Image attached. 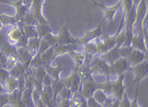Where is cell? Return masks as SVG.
<instances>
[{
	"mask_svg": "<svg viewBox=\"0 0 148 107\" xmlns=\"http://www.w3.org/2000/svg\"><path fill=\"white\" fill-rule=\"evenodd\" d=\"M9 77V74L8 72L4 69H0V84L1 85H6L7 83V80Z\"/></svg>",
	"mask_w": 148,
	"mask_h": 107,
	"instance_id": "d6a6232c",
	"label": "cell"
},
{
	"mask_svg": "<svg viewBox=\"0 0 148 107\" xmlns=\"http://www.w3.org/2000/svg\"><path fill=\"white\" fill-rule=\"evenodd\" d=\"M21 100L24 104L26 105L27 107H33V104H32V95H30V91L29 89H27L26 91H24V93L21 94Z\"/></svg>",
	"mask_w": 148,
	"mask_h": 107,
	"instance_id": "7402d4cb",
	"label": "cell"
},
{
	"mask_svg": "<svg viewBox=\"0 0 148 107\" xmlns=\"http://www.w3.org/2000/svg\"><path fill=\"white\" fill-rule=\"evenodd\" d=\"M144 60H145V54L138 49H132L130 55L126 58L128 65L130 66H135L141 63Z\"/></svg>",
	"mask_w": 148,
	"mask_h": 107,
	"instance_id": "3957f363",
	"label": "cell"
},
{
	"mask_svg": "<svg viewBox=\"0 0 148 107\" xmlns=\"http://www.w3.org/2000/svg\"><path fill=\"white\" fill-rule=\"evenodd\" d=\"M72 42H75L74 39H72L70 37V35L68 33V30H67V26H64L62 29L60 30L59 35L56 37V45L57 46L69 45Z\"/></svg>",
	"mask_w": 148,
	"mask_h": 107,
	"instance_id": "5b68a950",
	"label": "cell"
},
{
	"mask_svg": "<svg viewBox=\"0 0 148 107\" xmlns=\"http://www.w3.org/2000/svg\"><path fill=\"white\" fill-rule=\"evenodd\" d=\"M35 28H36V31L39 35V38L40 39H43L48 34H50V28L46 23H39L35 26Z\"/></svg>",
	"mask_w": 148,
	"mask_h": 107,
	"instance_id": "ac0fdd59",
	"label": "cell"
},
{
	"mask_svg": "<svg viewBox=\"0 0 148 107\" xmlns=\"http://www.w3.org/2000/svg\"><path fill=\"white\" fill-rule=\"evenodd\" d=\"M120 5H118V6H116L114 7H111V8H105L104 7V14H105V18H107L110 21V20L112 19V18H113L114 14L116 12V10L119 8Z\"/></svg>",
	"mask_w": 148,
	"mask_h": 107,
	"instance_id": "f1b7e54d",
	"label": "cell"
},
{
	"mask_svg": "<svg viewBox=\"0 0 148 107\" xmlns=\"http://www.w3.org/2000/svg\"><path fill=\"white\" fill-rule=\"evenodd\" d=\"M24 35L29 39H34V38H38L37 31H36V28L34 26H28V25H25L24 28Z\"/></svg>",
	"mask_w": 148,
	"mask_h": 107,
	"instance_id": "44dd1931",
	"label": "cell"
},
{
	"mask_svg": "<svg viewBox=\"0 0 148 107\" xmlns=\"http://www.w3.org/2000/svg\"><path fill=\"white\" fill-rule=\"evenodd\" d=\"M93 98L98 102L99 104H106L108 103V99H107V95L106 93L103 91V90L101 89H99L97 90L95 93H94V95H93Z\"/></svg>",
	"mask_w": 148,
	"mask_h": 107,
	"instance_id": "ffe728a7",
	"label": "cell"
},
{
	"mask_svg": "<svg viewBox=\"0 0 148 107\" xmlns=\"http://www.w3.org/2000/svg\"><path fill=\"white\" fill-rule=\"evenodd\" d=\"M59 93L63 100H68L72 98V93H71V91L67 88H64L63 90H61Z\"/></svg>",
	"mask_w": 148,
	"mask_h": 107,
	"instance_id": "836d02e7",
	"label": "cell"
},
{
	"mask_svg": "<svg viewBox=\"0 0 148 107\" xmlns=\"http://www.w3.org/2000/svg\"><path fill=\"white\" fill-rule=\"evenodd\" d=\"M9 102V96L8 94H0V107L2 105H5L7 104Z\"/></svg>",
	"mask_w": 148,
	"mask_h": 107,
	"instance_id": "8d00e7d4",
	"label": "cell"
},
{
	"mask_svg": "<svg viewBox=\"0 0 148 107\" xmlns=\"http://www.w3.org/2000/svg\"><path fill=\"white\" fill-rule=\"evenodd\" d=\"M86 104H88V107H101V104H99L93 97L88 98V100L86 101Z\"/></svg>",
	"mask_w": 148,
	"mask_h": 107,
	"instance_id": "e575fe53",
	"label": "cell"
},
{
	"mask_svg": "<svg viewBox=\"0 0 148 107\" xmlns=\"http://www.w3.org/2000/svg\"><path fill=\"white\" fill-rule=\"evenodd\" d=\"M28 7L26 6H20L18 7V13H17V19L18 20H21L22 18H24V17L26 16V14L28 13Z\"/></svg>",
	"mask_w": 148,
	"mask_h": 107,
	"instance_id": "1f68e13d",
	"label": "cell"
},
{
	"mask_svg": "<svg viewBox=\"0 0 148 107\" xmlns=\"http://www.w3.org/2000/svg\"><path fill=\"white\" fill-rule=\"evenodd\" d=\"M61 69H59V67H53V66L51 65H46L45 66V70H47V72L49 73L50 76H52L53 78H54L55 80H58V75Z\"/></svg>",
	"mask_w": 148,
	"mask_h": 107,
	"instance_id": "603a6c76",
	"label": "cell"
},
{
	"mask_svg": "<svg viewBox=\"0 0 148 107\" xmlns=\"http://www.w3.org/2000/svg\"><path fill=\"white\" fill-rule=\"evenodd\" d=\"M122 81H123V75H121L119 80H117L115 83H112V86H113V95L115 96L117 101H121L124 94V86L123 83H122Z\"/></svg>",
	"mask_w": 148,
	"mask_h": 107,
	"instance_id": "9c48e42d",
	"label": "cell"
},
{
	"mask_svg": "<svg viewBox=\"0 0 148 107\" xmlns=\"http://www.w3.org/2000/svg\"><path fill=\"white\" fill-rule=\"evenodd\" d=\"M132 47L135 48V49H138V50H144L145 51V41H144V39H143L142 36L138 35L134 37L132 39V41L131 44Z\"/></svg>",
	"mask_w": 148,
	"mask_h": 107,
	"instance_id": "d6986e66",
	"label": "cell"
},
{
	"mask_svg": "<svg viewBox=\"0 0 148 107\" xmlns=\"http://www.w3.org/2000/svg\"><path fill=\"white\" fill-rule=\"evenodd\" d=\"M71 55H72L73 59L75 60V62L77 65V67L79 68L80 66H82L85 62V59H86V56L84 54H81V53H76V52H73V51H70Z\"/></svg>",
	"mask_w": 148,
	"mask_h": 107,
	"instance_id": "cb8c5ba5",
	"label": "cell"
},
{
	"mask_svg": "<svg viewBox=\"0 0 148 107\" xmlns=\"http://www.w3.org/2000/svg\"><path fill=\"white\" fill-rule=\"evenodd\" d=\"M63 84L65 85L66 87L69 90H72L75 93H76L78 90V87H79V83H80V77L78 76L77 73H74L72 74V76H70L69 78L64 80L63 81Z\"/></svg>",
	"mask_w": 148,
	"mask_h": 107,
	"instance_id": "52a82bcc",
	"label": "cell"
},
{
	"mask_svg": "<svg viewBox=\"0 0 148 107\" xmlns=\"http://www.w3.org/2000/svg\"><path fill=\"white\" fill-rule=\"evenodd\" d=\"M45 76V69L43 66H40V67H38V68H35V70H34V78L36 79L37 81L40 83L42 80L43 81V78Z\"/></svg>",
	"mask_w": 148,
	"mask_h": 107,
	"instance_id": "d4e9b609",
	"label": "cell"
},
{
	"mask_svg": "<svg viewBox=\"0 0 148 107\" xmlns=\"http://www.w3.org/2000/svg\"><path fill=\"white\" fill-rule=\"evenodd\" d=\"M90 68L97 74H107L110 72V66L102 59H98L91 64Z\"/></svg>",
	"mask_w": 148,
	"mask_h": 107,
	"instance_id": "7a4b0ae2",
	"label": "cell"
},
{
	"mask_svg": "<svg viewBox=\"0 0 148 107\" xmlns=\"http://www.w3.org/2000/svg\"><path fill=\"white\" fill-rule=\"evenodd\" d=\"M99 88V86H97L96 83H93L92 80L86 81L83 83V89H82V94L86 98L93 97L94 93L97 91V89Z\"/></svg>",
	"mask_w": 148,
	"mask_h": 107,
	"instance_id": "30bf717a",
	"label": "cell"
},
{
	"mask_svg": "<svg viewBox=\"0 0 148 107\" xmlns=\"http://www.w3.org/2000/svg\"><path fill=\"white\" fill-rule=\"evenodd\" d=\"M25 70H26V66H24L18 62L13 69L10 70L9 74L11 77L17 79V80H20L23 77V75L25 73Z\"/></svg>",
	"mask_w": 148,
	"mask_h": 107,
	"instance_id": "4fadbf2b",
	"label": "cell"
},
{
	"mask_svg": "<svg viewBox=\"0 0 148 107\" xmlns=\"http://www.w3.org/2000/svg\"><path fill=\"white\" fill-rule=\"evenodd\" d=\"M128 62H127L126 59L124 58H120L116 62H114L112 65H110V72L113 73L115 75L121 74L124 70L128 69Z\"/></svg>",
	"mask_w": 148,
	"mask_h": 107,
	"instance_id": "277c9868",
	"label": "cell"
},
{
	"mask_svg": "<svg viewBox=\"0 0 148 107\" xmlns=\"http://www.w3.org/2000/svg\"><path fill=\"white\" fill-rule=\"evenodd\" d=\"M132 46H128V47H121L119 48V51H120V56L121 58H124L126 59L128 56L130 55V53L132 51Z\"/></svg>",
	"mask_w": 148,
	"mask_h": 107,
	"instance_id": "4dcf8cb0",
	"label": "cell"
},
{
	"mask_svg": "<svg viewBox=\"0 0 148 107\" xmlns=\"http://www.w3.org/2000/svg\"><path fill=\"white\" fill-rule=\"evenodd\" d=\"M132 73L134 75L135 81L136 83H139L142 79L146 77V75H147V62H142L141 63L135 65Z\"/></svg>",
	"mask_w": 148,
	"mask_h": 107,
	"instance_id": "8992f818",
	"label": "cell"
},
{
	"mask_svg": "<svg viewBox=\"0 0 148 107\" xmlns=\"http://www.w3.org/2000/svg\"><path fill=\"white\" fill-rule=\"evenodd\" d=\"M86 53L89 55H95L96 53L99 52V49L98 46H97L96 43L93 42H89L88 44H86Z\"/></svg>",
	"mask_w": 148,
	"mask_h": 107,
	"instance_id": "83f0119b",
	"label": "cell"
},
{
	"mask_svg": "<svg viewBox=\"0 0 148 107\" xmlns=\"http://www.w3.org/2000/svg\"><path fill=\"white\" fill-rule=\"evenodd\" d=\"M63 86H64V84H63V83H62L61 81H59V80H55V81H53L51 87H52L53 93H54V95L59 94V93L61 91V90H62V88H63Z\"/></svg>",
	"mask_w": 148,
	"mask_h": 107,
	"instance_id": "f546056e",
	"label": "cell"
},
{
	"mask_svg": "<svg viewBox=\"0 0 148 107\" xmlns=\"http://www.w3.org/2000/svg\"><path fill=\"white\" fill-rule=\"evenodd\" d=\"M19 84H20L19 80H17V79L11 77V76H9L8 79L7 80V83H6L7 93L8 91V93H13L14 91H16L19 87Z\"/></svg>",
	"mask_w": 148,
	"mask_h": 107,
	"instance_id": "e0dca14e",
	"label": "cell"
},
{
	"mask_svg": "<svg viewBox=\"0 0 148 107\" xmlns=\"http://www.w3.org/2000/svg\"><path fill=\"white\" fill-rule=\"evenodd\" d=\"M3 93H5V90L3 88V85L0 84V94H2Z\"/></svg>",
	"mask_w": 148,
	"mask_h": 107,
	"instance_id": "ab89813d",
	"label": "cell"
},
{
	"mask_svg": "<svg viewBox=\"0 0 148 107\" xmlns=\"http://www.w3.org/2000/svg\"><path fill=\"white\" fill-rule=\"evenodd\" d=\"M17 58L20 64L24 66H27L32 62V56L29 53V49L27 48H18L17 50Z\"/></svg>",
	"mask_w": 148,
	"mask_h": 107,
	"instance_id": "ba28073f",
	"label": "cell"
},
{
	"mask_svg": "<svg viewBox=\"0 0 148 107\" xmlns=\"http://www.w3.org/2000/svg\"><path fill=\"white\" fill-rule=\"evenodd\" d=\"M24 22H25V25H28V26L35 27L37 25V20L35 19L34 16L30 12H28L26 14V16L24 17Z\"/></svg>",
	"mask_w": 148,
	"mask_h": 107,
	"instance_id": "4316f807",
	"label": "cell"
},
{
	"mask_svg": "<svg viewBox=\"0 0 148 107\" xmlns=\"http://www.w3.org/2000/svg\"><path fill=\"white\" fill-rule=\"evenodd\" d=\"M102 35V31H101V27L99 26L98 28H97L96 29L92 30V31H90L88 33H86V37L83 39H80L78 40L79 42H82V43H86V44H88L90 42V40H92L94 39L95 38L97 37H99V36Z\"/></svg>",
	"mask_w": 148,
	"mask_h": 107,
	"instance_id": "5bb4252c",
	"label": "cell"
},
{
	"mask_svg": "<svg viewBox=\"0 0 148 107\" xmlns=\"http://www.w3.org/2000/svg\"><path fill=\"white\" fill-rule=\"evenodd\" d=\"M1 27H2V24H1V21H0V28H1Z\"/></svg>",
	"mask_w": 148,
	"mask_h": 107,
	"instance_id": "60d3db41",
	"label": "cell"
},
{
	"mask_svg": "<svg viewBox=\"0 0 148 107\" xmlns=\"http://www.w3.org/2000/svg\"><path fill=\"white\" fill-rule=\"evenodd\" d=\"M116 38L112 37V38H106L103 40H100V41H98L96 44L98 46L99 51L101 53H107L108 51H110V49H112L113 48L116 47Z\"/></svg>",
	"mask_w": 148,
	"mask_h": 107,
	"instance_id": "6da1fadb",
	"label": "cell"
},
{
	"mask_svg": "<svg viewBox=\"0 0 148 107\" xmlns=\"http://www.w3.org/2000/svg\"><path fill=\"white\" fill-rule=\"evenodd\" d=\"M58 107H70V104H69V102L67 100H63L60 103Z\"/></svg>",
	"mask_w": 148,
	"mask_h": 107,
	"instance_id": "74e56055",
	"label": "cell"
},
{
	"mask_svg": "<svg viewBox=\"0 0 148 107\" xmlns=\"http://www.w3.org/2000/svg\"><path fill=\"white\" fill-rule=\"evenodd\" d=\"M119 107H131V103L128 99V95L123 94V99L121 102Z\"/></svg>",
	"mask_w": 148,
	"mask_h": 107,
	"instance_id": "d590c367",
	"label": "cell"
},
{
	"mask_svg": "<svg viewBox=\"0 0 148 107\" xmlns=\"http://www.w3.org/2000/svg\"><path fill=\"white\" fill-rule=\"evenodd\" d=\"M40 40L38 38H34V39H29L28 40V49L29 53L32 54V56L37 55L38 50L40 48Z\"/></svg>",
	"mask_w": 148,
	"mask_h": 107,
	"instance_id": "2e32d148",
	"label": "cell"
},
{
	"mask_svg": "<svg viewBox=\"0 0 148 107\" xmlns=\"http://www.w3.org/2000/svg\"><path fill=\"white\" fill-rule=\"evenodd\" d=\"M106 107H119V101H116L115 103H110Z\"/></svg>",
	"mask_w": 148,
	"mask_h": 107,
	"instance_id": "f35d334b",
	"label": "cell"
},
{
	"mask_svg": "<svg viewBox=\"0 0 148 107\" xmlns=\"http://www.w3.org/2000/svg\"><path fill=\"white\" fill-rule=\"evenodd\" d=\"M53 57H54V49H53V48L51 47L43 54H42V55L40 56V62H42V66L48 65L51 62H52V60L53 59Z\"/></svg>",
	"mask_w": 148,
	"mask_h": 107,
	"instance_id": "9a60e30c",
	"label": "cell"
},
{
	"mask_svg": "<svg viewBox=\"0 0 148 107\" xmlns=\"http://www.w3.org/2000/svg\"><path fill=\"white\" fill-rule=\"evenodd\" d=\"M22 28L20 27H14L11 30L9 31L8 35V39H9V41H12L14 44H17L18 40L21 39L23 36Z\"/></svg>",
	"mask_w": 148,
	"mask_h": 107,
	"instance_id": "7c38bea8",
	"label": "cell"
},
{
	"mask_svg": "<svg viewBox=\"0 0 148 107\" xmlns=\"http://www.w3.org/2000/svg\"><path fill=\"white\" fill-rule=\"evenodd\" d=\"M20 97H21V93H20L19 90L17 89L13 93H9V103H11L12 104L15 105L20 100Z\"/></svg>",
	"mask_w": 148,
	"mask_h": 107,
	"instance_id": "484cf974",
	"label": "cell"
},
{
	"mask_svg": "<svg viewBox=\"0 0 148 107\" xmlns=\"http://www.w3.org/2000/svg\"><path fill=\"white\" fill-rule=\"evenodd\" d=\"M120 58H121V56H120L119 48H116L115 47V48H113L112 49H110V51L105 53L103 57L100 58V59L103 60L104 62H106L109 65H112L114 62H116Z\"/></svg>",
	"mask_w": 148,
	"mask_h": 107,
	"instance_id": "8fae6325",
	"label": "cell"
}]
</instances>
